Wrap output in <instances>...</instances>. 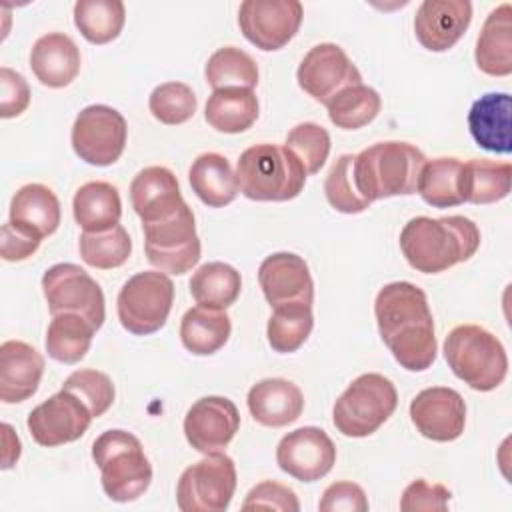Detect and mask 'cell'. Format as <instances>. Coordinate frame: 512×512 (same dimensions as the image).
<instances>
[{"label":"cell","instance_id":"6da1fadb","mask_svg":"<svg viewBox=\"0 0 512 512\" xmlns=\"http://www.w3.org/2000/svg\"><path fill=\"white\" fill-rule=\"evenodd\" d=\"M374 316L382 342L404 370L424 372L434 364V318L422 288L404 280L386 284L374 300Z\"/></svg>","mask_w":512,"mask_h":512},{"label":"cell","instance_id":"7a4b0ae2","mask_svg":"<svg viewBox=\"0 0 512 512\" xmlns=\"http://www.w3.org/2000/svg\"><path fill=\"white\" fill-rule=\"evenodd\" d=\"M478 246L480 230L466 216H416L400 232L406 262L424 274H438L470 260Z\"/></svg>","mask_w":512,"mask_h":512},{"label":"cell","instance_id":"3957f363","mask_svg":"<svg viewBox=\"0 0 512 512\" xmlns=\"http://www.w3.org/2000/svg\"><path fill=\"white\" fill-rule=\"evenodd\" d=\"M424 162L426 156L420 148L400 140H386L356 154L352 174L360 196L372 204L380 198L414 194Z\"/></svg>","mask_w":512,"mask_h":512},{"label":"cell","instance_id":"277c9868","mask_svg":"<svg viewBox=\"0 0 512 512\" xmlns=\"http://www.w3.org/2000/svg\"><path fill=\"white\" fill-rule=\"evenodd\" d=\"M300 160L278 144H254L246 148L236 164L240 192L256 202H284L296 198L306 182Z\"/></svg>","mask_w":512,"mask_h":512},{"label":"cell","instance_id":"5b68a950","mask_svg":"<svg viewBox=\"0 0 512 512\" xmlns=\"http://www.w3.org/2000/svg\"><path fill=\"white\" fill-rule=\"evenodd\" d=\"M444 358L472 390L490 392L508 374V356L502 342L478 324H460L444 340Z\"/></svg>","mask_w":512,"mask_h":512},{"label":"cell","instance_id":"8992f818","mask_svg":"<svg viewBox=\"0 0 512 512\" xmlns=\"http://www.w3.org/2000/svg\"><path fill=\"white\" fill-rule=\"evenodd\" d=\"M104 494L114 502L140 498L152 482V466L140 440L126 430H106L92 444Z\"/></svg>","mask_w":512,"mask_h":512},{"label":"cell","instance_id":"52a82bcc","mask_svg":"<svg viewBox=\"0 0 512 512\" xmlns=\"http://www.w3.org/2000/svg\"><path fill=\"white\" fill-rule=\"evenodd\" d=\"M398 392L394 384L378 374L368 372L352 380L332 408L336 430L348 438L374 434L396 410Z\"/></svg>","mask_w":512,"mask_h":512},{"label":"cell","instance_id":"ba28073f","mask_svg":"<svg viewBox=\"0 0 512 512\" xmlns=\"http://www.w3.org/2000/svg\"><path fill=\"white\" fill-rule=\"evenodd\" d=\"M174 284L160 270H144L124 282L116 308L124 330L136 336L158 332L172 310Z\"/></svg>","mask_w":512,"mask_h":512},{"label":"cell","instance_id":"9c48e42d","mask_svg":"<svg viewBox=\"0 0 512 512\" xmlns=\"http://www.w3.org/2000/svg\"><path fill=\"white\" fill-rule=\"evenodd\" d=\"M234 492V460L224 452H212L180 474L176 504L182 512H224Z\"/></svg>","mask_w":512,"mask_h":512},{"label":"cell","instance_id":"30bf717a","mask_svg":"<svg viewBox=\"0 0 512 512\" xmlns=\"http://www.w3.org/2000/svg\"><path fill=\"white\" fill-rule=\"evenodd\" d=\"M142 230L148 262L160 272L186 274L198 264L200 240L194 214L186 202L172 216L142 224Z\"/></svg>","mask_w":512,"mask_h":512},{"label":"cell","instance_id":"8fae6325","mask_svg":"<svg viewBox=\"0 0 512 512\" xmlns=\"http://www.w3.org/2000/svg\"><path fill=\"white\" fill-rule=\"evenodd\" d=\"M42 292L52 316L62 312L80 314L96 330L104 324V292L78 264L62 262L50 266L42 276Z\"/></svg>","mask_w":512,"mask_h":512},{"label":"cell","instance_id":"7c38bea8","mask_svg":"<svg viewBox=\"0 0 512 512\" xmlns=\"http://www.w3.org/2000/svg\"><path fill=\"white\" fill-rule=\"evenodd\" d=\"M126 120L106 104H92L78 112L72 126V148L80 160L92 166L114 164L126 146Z\"/></svg>","mask_w":512,"mask_h":512},{"label":"cell","instance_id":"4fadbf2b","mask_svg":"<svg viewBox=\"0 0 512 512\" xmlns=\"http://www.w3.org/2000/svg\"><path fill=\"white\" fill-rule=\"evenodd\" d=\"M302 16L298 0H244L238 8V26L250 44L272 52L296 36Z\"/></svg>","mask_w":512,"mask_h":512},{"label":"cell","instance_id":"5bb4252c","mask_svg":"<svg viewBox=\"0 0 512 512\" xmlns=\"http://www.w3.org/2000/svg\"><path fill=\"white\" fill-rule=\"evenodd\" d=\"M298 86L320 104H328L340 90L362 84L360 70L348 54L332 42L312 46L296 72Z\"/></svg>","mask_w":512,"mask_h":512},{"label":"cell","instance_id":"9a60e30c","mask_svg":"<svg viewBox=\"0 0 512 512\" xmlns=\"http://www.w3.org/2000/svg\"><path fill=\"white\" fill-rule=\"evenodd\" d=\"M86 404L68 390L50 396L28 414L26 426L36 444L54 448L84 436L92 422Z\"/></svg>","mask_w":512,"mask_h":512},{"label":"cell","instance_id":"2e32d148","mask_svg":"<svg viewBox=\"0 0 512 512\" xmlns=\"http://www.w3.org/2000/svg\"><path fill=\"white\" fill-rule=\"evenodd\" d=\"M276 462L288 476L300 482H316L332 470L336 446L322 428L302 426L278 442Z\"/></svg>","mask_w":512,"mask_h":512},{"label":"cell","instance_id":"e0dca14e","mask_svg":"<svg viewBox=\"0 0 512 512\" xmlns=\"http://www.w3.org/2000/svg\"><path fill=\"white\" fill-rule=\"evenodd\" d=\"M238 428V408L224 396H204L196 400L184 416V436L188 444L202 454L224 450Z\"/></svg>","mask_w":512,"mask_h":512},{"label":"cell","instance_id":"ac0fdd59","mask_svg":"<svg viewBox=\"0 0 512 512\" xmlns=\"http://www.w3.org/2000/svg\"><path fill=\"white\" fill-rule=\"evenodd\" d=\"M410 420L424 438L452 442L466 426L464 398L446 386L424 388L410 402Z\"/></svg>","mask_w":512,"mask_h":512},{"label":"cell","instance_id":"d6986e66","mask_svg":"<svg viewBox=\"0 0 512 512\" xmlns=\"http://www.w3.org/2000/svg\"><path fill=\"white\" fill-rule=\"evenodd\" d=\"M472 4L468 0H424L414 16V34L430 52H446L468 30Z\"/></svg>","mask_w":512,"mask_h":512},{"label":"cell","instance_id":"ffe728a7","mask_svg":"<svg viewBox=\"0 0 512 512\" xmlns=\"http://www.w3.org/2000/svg\"><path fill=\"white\" fill-rule=\"evenodd\" d=\"M258 282L272 308L290 302L312 304L314 300V282L308 264L292 252L266 256L258 268Z\"/></svg>","mask_w":512,"mask_h":512},{"label":"cell","instance_id":"44dd1931","mask_svg":"<svg viewBox=\"0 0 512 512\" xmlns=\"http://www.w3.org/2000/svg\"><path fill=\"white\" fill-rule=\"evenodd\" d=\"M130 200L142 224L164 220L184 204L178 180L166 166L142 168L130 184Z\"/></svg>","mask_w":512,"mask_h":512},{"label":"cell","instance_id":"7402d4cb","mask_svg":"<svg viewBox=\"0 0 512 512\" xmlns=\"http://www.w3.org/2000/svg\"><path fill=\"white\" fill-rule=\"evenodd\" d=\"M44 374L42 354L22 342L6 340L0 346V400L4 404L24 402L36 394Z\"/></svg>","mask_w":512,"mask_h":512},{"label":"cell","instance_id":"603a6c76","mask_svg":"<svg viewBox=\"0 0 512 512\" xmlns=\"http://www.w3.org/2000/svg\"><path fill=\"white\" fill-rule=\"evenodd\" d=\"M512 98L506 92H488L474 100L468 112V128L474 142L496 154L512 150Z\"/></svg>","mask_w":512,"mask_h":512},{"label":"cell","instance_id":"cb8c5ba5","mask_svg":"<svg viewBox=\"0 0 512 512\" xmlns=\"http://www.w3.org/2000/svg\"><path fill=\"white\" fill-rule=\"evenodd\" d=\"M248 410L252 418L268 428H282L300 418L304 396L300 388L284 378H264L248 390Z\"/></svg>","mask_w":512,"mask_h":512},{"label":"cell","instance_id":"d4e9b609","mask_svg":"<svg viewBox=\"0 0 512 512\" xmlns=\"http://www.w3.org/2000/svg\"><path fill=\"white\" fill-rule=\"evenodd\" d=\"M80 50L68 34L48 32L40 36L30 52V68L40 84L48 88L68 86L80 72Z\"/></svg>","mask_w":512,"mask_h":512},{"label":"cell","instance_id":"484cf974","mask_svg":"<svg viewBox=\"0 0 512 512\" xmlns=\"http://www.w3.org/2000/svg\"><path fill=\"white\" fill-rule=\"evenodd\" d=\"M8 222L42 240L54 234L60 224V202L48 186L24 184L12 196Z\"/></svg>","mask_w":512,"mask_h":512},{"label":"cell","instance_id":"4316f807","mask_svg":"<svg viewBox=\"0 0 512 512\" xmlns=\"http://www.w3.org/2000/svg\"><path fill=\"white\" fill-rule=\"evenodd\" d=\"M476 66L488 76H508L512 72V6H496L484 20L476 40Z\"/></svg>","mask_w":512,"mask_h":512},{"label":"cell","instance_id":"83f0119b","mask_svg":"<svg viewBox=\"0 0 512 512\" xmlns=\"http://www.w3.org/2000/svg\"><path fill=\"white\" fill-rule=\"evenodd\" d=\"M192 192L210 208H222L238 196V178L226 156L218 152L200 154L190 170Z\"/></svg>","mask_w":512,"mask_h":512},{"label":"cell","instance_id":"f1b7e54d","mask_svg":"<svg viewBox=\"0 0 512 512\" xmlns=\"http://www.w3.org/2000/svg\"><path fill=\"white\" fill-rule=\"evenodd\" d=\"M76 224L84 232H104L120 222L122 200L118 188L104 180L82 184L72 200Z\"/></svg>","mask_w":512,"mask_h":512},{"label":"cell","instance_id":"f546056e","mask_svg":"<svg viewBox=\"0 0 512 512\" xmlns=\"http://www.w3.org/2000/svg\"><path fill=\"white\" fill-rule=\"evenodd\" d=\"M512 166L508 162H494L486 158H472L462 162L460 194L470 204H492L510 194Z\"/></svg>","mask_w":512,"mask_h":512},{"label":"cell","instance_id":"4dcf8cb0","mask_svg":"<svg viewBox=\"0 0 512 512\" xmlns=\"http://www.w3.org/2000/svg\"><path fill=\"white\" fill-rule=\"evenodd\" d=\"M232 322L226 310L194 306L186 310L180 322V340L184 348L196 356L218 352L230 338Z\"/></svg>","mask_w":512,"mask_h":512},{"label":"cell","instance_id":"1f68e13d","mask_svg":"<svg viewBox=\"0 0 512 512\" xmlns=\"http://www.w3.org/2000/svg\"><path fill=\"white\" fill-rule=\"evenodd\" d=\"M206 122L224 134H240L258 118V98L248 88L214 90L204 108Z\"/></svg>","mask_w":512,"mask_h":512},{"label":"cell","instance_id":"d6a6232c","mask_svg":"<svg viewBox=\"0 0 512 512\" xmlns=\"http://www.w3.org/2000/svg\"><path fill=\"white\" fill-rule=\"evenodd\" d=\"M188 286L198 306L226 310L238 300L242 278L240 272L226 262H206L192 274Z\"/></svg>","mask_w":512,"mask_h":512},{"label":"cell","instance_id":"836d02e7","mask_svg":"<svg viewBox=\"0 0 512 512\" xmlns=\"http://www.w3.org/2000/svg\"><path fill=\"white\" fill-rule=\"evenodd\" d=\"M96 328L80 314H54L46 332V352L62 364L80 362L90 350Z\"/></svg>","mask_w":512,"mask_h":512},{"label":"cell","instance_id":"e575fe53","mask_svg":"<svg viewBox=\"0 0 512 512\" xmlns=\"http://www.w3.org/2000/svg\"><path fill=\"white\" fill-rule=\"evenodd\" d=\"M460 172L462 160L454 156H442L426 160L418 176V194L422 200L434 208H452L460 206Z\"/></svg>","mask_w":512,"mask_h":512},{"label":"cell","instance_id":"d590c367","mask_svg":"<svg viewBox=\"0 0 512 512\" xmlns=\"http://www.w3.org/2000/svg\"><path fill=\"white\" fill-rule=\"evenodd\" d=\"M312 328H314L312 304L290 302V304L274 306L266 326L268 344L272 346V350L280 354L296 352L308 340Z\"/></svg>","mask_w":512,"mask_h":512},{"label":"cell","instance_id":"8d00e7d4","mask_svg":"<svg viewBox=\"0 0 512 512\" xmlns=\"http://www.w3.org/2000/svg\"><path fill=\"white\" fill-rule=\"evenodd\" d=\"M126 8L120 0H78L74 4V24L92 44L116 40L124 28Z\"/></svg>","mask_w":512,"mask_h":512},{"label":"cell","instance_id":"74e56055","mask_svg":"<svg viewBox=\"0 0 512 512\" xmlns=\"http://www.w3.org/2000/svg\"><path fill=\"white\" fill-rule=\"evenodd\" d=\"M206 82L212 90L222 88H248L254 90L258 84V66L250 54L236 46L218 48L206 62Z\"/></svg>","mask_w":512,"mask_h":512},{"label":"cell","instance_id":"f35d334b","mask_svg":"<svg viewBox=\"0 0 512 512\" xmlns=\"http://www.w3.org/2000/svg\"><path fill=\"white\" fill-rule=\"evenodd\" d=\"M326 108L328 118L336 128L356 130L370 124L378 116L382 108V98L374 88L366 84H354L340 90L326 104Z\"/></svg>","mask_w":512,"mask_h":512},{"label":"cell","instance_id":"ab89813d","mask_svg":"<svg viewBox=\"0 0 512 512\" xmlns=\"http://www.w3.org/2000/svg\"><path fill=\"white\" fill-rule=\"evenodd\" d=\"M82 260L98 270H112L122 266L132 252V240L124 226L116 224L104 232H82L80 242Z\"/></svg>","mask_w":512,"mask_h":512},{"label":"cell","instance_id":"60d3db41","mask_svg":"<svg viewBox=\"0 0 512 512\" xmlns=\"http://www.w3.org/2000/svg\"><path fill=\"white\" fill-rule=\"evenodd\" d=\"M356 154H342L324 180V194L328 204L342 214H360L370 208V202L364 200L356 188L352 164Z\"/></svg>","mask_w":512,"mask_h":512},{"label":"cell","instance_id":"b9f144b4","mask_svg":"<svg viewBox=\"0 0 512 512\" xmlns=\"http://www.w3.org/2000/svg\"><path fill=\"white\" fill-rule=\"evenodd\" d=\"M198 100L190 86L182 82H164L156 86L148 98L152 116L168 126L188 122L196 112Z\"/></svg>","mask_w":512,"mask_h":512},{"label":"cell","instance_id":"7bdbcfd3","mask_svg":"<svg viewBox=\"0 0 512 512\" xmlns=\"http://www.w3.org/2000/svg\"><path fill=\"white\" fill-rule=\"evenodd\" d=\"M284 146L300 160L306 174H316L328 160L330 134L316 122H302L288 132Z\"/></svg>","mask_w":512,"mask_h":512},{"label":"cell","instance_id":"ee69618b","mask_svg":"<svg viewBox=\"0 0 512 512\" xmlns=\"http://www.w3.org/2000/svg\"><path fill=\"white\" fill-rule=\"evenodd\" d=\"M62 390H68L74 396H78L94 418L102 416L112 406L116 394L110 376L92 368L72 372L64 380Z\"/></svg>","mask_w":512,"mask_h":512},{"label":"cell","instance_id":"f6af8a7d","mask_svg":"<svg viewBox=\"0 0 512 512\" xmlns=\"http://www.w3.org/2000/svg\"><path fill=\"white\" fill-rule=\"evenodd\" d=\"M244 510L250 508H266V510H286V512H298L300 502L288 486L274 482V480H264L256 484L248 494L246 500L242 502Z\"/></svg>","mask_w":512,"mask_h":512},{"label":"cell","instance_id":"bcb514c9","mask_svg":"<svg viewBox=\"0 0 512 512\" xmlns=\"http://www.w3.org/2000/svg\"><path fill=\"white\" fill-rule=\"evenodd\" d=\"M450 490L442 484H430L424 478L410 482L400 498V510L416 512V510H446L450 500Z\"/></svg>","mask_w":512,"mask_h":512},{"label":"cell","instance_id":"7dc6e473","mask_svg":"<svg viewBox=\"0 0 512 512\" xmlns=\"http://www.w3.org/2000/svg\"><path fill=\"white\" fill-rule=\"evenodd\" d=\"M30 104V88L22 74L2 66L0 68V116H20Z\"/></svg>","mask_w":512,"mask_h":512},{"label":"cell","instance_id":"c3c4849f","mask_svg":"<svg viewBox=\"0 0 512 512\" xmlns=\"http://www.w3.org/2000/svg\"><path fill=\"white\" fill-rule=\"evenodd\" d=\"M318 510L320 512H366L368 510V500L364 490L348 480L342 482H334L330 484L324 494L322 500L318 502Z\"/></svg>","mask_w":512,"mask_h":512},{"label":"cell","instance_id":"681fc988","mask_svg":"<svg viewBox=\"0 0 512 512\" xmlns=\"http://www.w3.org/2000/svg\"><path fill=\"white\" fill-rule=\"evenodd\" d=\"M40 238L22 230V228H16L12 226L10 222H6L2 226V246H0V254L6 262H20V260H26L28 256H32L38 246H40Z\"/></svg>","mask_w":512,"mask_h":512}]
</instances>
